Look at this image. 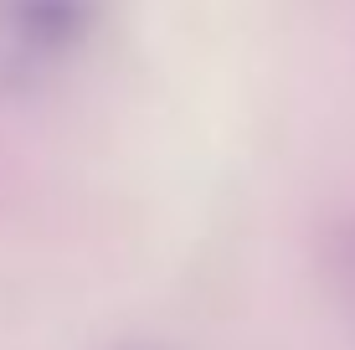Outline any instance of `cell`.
<instances>
[{
	"label": "cell",
	"instance_id": "6da1fadb",
	"mask_svg": "<svg viewBox=\"0 0 355 350\" xmlns=\"http://www.w3.org/2000/svg\"><path fill=\"white\" fill-rule=\"evenodd\" d=\"M324 273H329V294H335V304L350 315L355 324V216L350 222L335 227V237H329V252H324Z\"/></svg>",
	"mask_w": 355,
	"mask_h": 350
}]
</instances>
